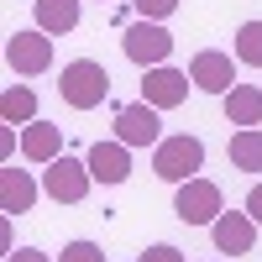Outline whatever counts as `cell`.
Wrapping results in <instances>:
<instances>
[{
  "mask_svg": "<svg viewBox=\"0 0 262 262\" xmlns=\"http://www.w3.org/2000/svg\"><path fill=\"white\" fill-rule=\"evenodd\" d=\"M0 121L6 126H32L37 121V95L27 84H6V95H0Z\"/></svg>",
  "mask_w": 262,
  "mask_h": 262,
  "instance_id": "2e32d148",
  "label": "cell"
},
{
  "mask_svg": "<svg viewBox=\"0 0 262 262\" xmlns=\"http://www.w3.org/2000/svg\"><path fill=\"white\" fill-rule=\"evenodd\" d=\"M37 194H42V184H37L21 163H6V168H0V215H27V210L37 205Z\"/></svg>",
  "mask_w": 262,
  "mask_h": 262,
  "instance_id": "8fae6325",
  "label": "cell"
},
{
  "mask_svg": "<svg viewBox=\"0 0 262 262\" xmlns=\"http://www.w3.org/2000/svg\"><path fill=\"white\" fill-rule=\"evenodd\" d=\"M221 189H215L210 179H189L179 184V194H173V215H179L184 226H215L221 221Z\"/></svg>",
  "mask_w": 262,
  "mask_h": 262,
  "instance_id": "5b68a950",
  "label": "cell"
},
{
  "mask_svg": "<svg viewBox=\"0 0 262 262\" xmlns=\"http://www.w3.org/2000/svg\"><path fill=\"white\" fill-rule=\"evenodd\" d=\"M131 11H137L142 21H168L173 11H179V0H131Z\"/></svg>",
  "mask_w": 262,
  "mask_h": 262,
  "instance_id": "d6986e66",
  "label": "cell"
},
{
  "mask_svg": "<svg viewBox=\"0 0 262 262\" xmlns=\"http://www.w3.org/2000/svg\"><path fill=\"white\" fill-rule=\"evenodd\" d=\"M236 63L262 69V21H242L236 27Z\"/></svg>",
  "mask_w": 262,
  "mask_h": 262,
  "instance_id": "ac0fdd59",
  "label": "cell"
},
{
  "mask_svg": "<svg viewBox=\"0 0 262 262\" xmlns=\"http://www.w3.org/2000/svg\"><path fill=\"white\" fill-rule=\"evenodd\" d=\"M121 53L137 63V69H158V63L173 58V32L163 21H131L121 32Z\"/></svg>",
  "mask_w": 262,
  "mask_h": 262,
  "instance_id": "277c9868",
  "label": "cell"
},
{
  "mask_svg": "<svg viewBox=\"0 0 262 262\" xmlns=\"http://www.w3.org/2000/svg\"><path fill=\"white\" fill-rule=\"evenodd\" d=\"M21 158H27V163H42V168H48L53 158H63V126H53V121L21 126Z\"/></svg>",
  "mask_w": 262,
  "mask_h": 262,
  "instance_id": "4fadbf2b",
  "label": "cell"
},
{
  "mask_svg": "<svg viewBox=\"0 0 262 262\" xmlns=\"http://www.w3.org/2000/svg\"><path fill=\"white\" fill-rule=\"evenodd\" d=\"M189 79H194V90H205V95H231L236 90V63H231V53H215V48H205V53H194L189 58Z\"/></svg>",
  "mask_w": 262,
  "mask_h": 262,
  "instance_id": "ba28073f",
  "label": "cell"
},
{
  "mask_svg": "<svg viewBox=\"0 0 262 262\" xmlns=\"http://www.w3.org/2000/svg\"><path fill=\"white\" fill-rule=\"evenodd\" d=\"M210 236H215V252L247 257V252L257 247V221H252L247 210H221V221L210 226Z\"/></svg>",
  "mask_w": 262,
  "mask_h": 262,
  "instance_id": "30bf717a",
  "label": "cell"
},
{
  "mask_svg": "<svg viewBox=\"0 0 262 262\" xmlns=\"http://www.w3.org/2000/svg\"><path fill=\"white\" fill-rule=\"evenodd\" d=\"M247 215L262 226V184H252V194H247Z\"/></svg>",
  "mask_w": 262,
  "mask_h": 262,
  "instance_id": "cb8c5ba5",
  "label": "cell"
},
{
  "mask_svg": "<svg viewBox=\"0 0 262 262\" xmlns=\"http://www.w3.org/2000/svg\"><path fill=\"white\" fill-rule=\"evenodd\" d=\"M116 142H126V147H158L163 142L158 105H147V100L121 105V111H116Z\"/></svg>",
  "mask_w": 262,
  "mask_h": 262,
  "instance_id": "52a82bcc",
  "label": "cell"
},
{
  "mask_svg": "<svg viewBox=\"0 0 262 262\" xmlns=\"http://www.w3.org/2000/svg\"><path fill=\"white\" fill-rule=\"evenodd\" d=\"M6 63H11V74H48L53 69V37L48 32H11Z\"/></svg>",
  "mask_w": 262,
  "mask_h": 262,
  "instance_id": "8992f818",
  "label": "cell"
},
{
  "mask_svg": "<svg viewBox=\"0 0 262 262\" xmlns=\"http://www.w3.org/2000/svg\"><path fill=\"white\" fill-rule=\"evenodd\" d=\"M200 168H205V142L200 137H189V131H179V137H163L158 147H152V173L168 184H189V179H200Z\"/></svg>",
  "mask_w": 262,
  "mask_h": 262,
  "instance_id": "7a4b0ae2",
  "label": "cell"
},
{
  "mask_svg": "<svg viewBox=\"0 0 262 262\" xmlns=\"http://www.w3.org/2000/svg\"><path fill=\"white\" fill-rule=\"evenodd\" d=\"M137 262H184V252H179V247H168V242H163V247H147V252H142Z\"/></svg>",
  "mask_w": 262,
  "mask_h": 262,
  "instance_id": "44dd1931",
  "label": "cell"
},
{
  "mask_svg": "<svg viewBox=\"0 0 262 262\" xmlns=\"http://www.w3.org/2000/svg\"><path fill=\"white\" fill-rule=\"evenodd\" d=\"M226 152H231V163L242 173H262V126H242Z\"/></svg>",
  "mask_w": 262,
  "mask_h": 262,
  "instance_id": "e0dca14e",
  "label": "cell"
},
{
  "mask_svg": "<svg viewBox=\"0 0 262 262\" xmlns=\"http://www.w3.org/2000/svg\"><path fill=\"white\" fill-rule=\"evenodd\" d=\"M58 262H105V252H100L95 242H69Z\"/></svg>",
  "mask_w": 262,
  "mask_h": 262,
  "instance_id": "ffe728a7",
  "label": "cell"
},
{
  "mask_svg": "<svg viewBox=\"0 0 262 262\" xmlns=\"http://www.w3.org/2000/svg\"><path fill=\"white\" fill-rule=\"evenodd\" d=\"M21 147V137H16V126H0V158L11 163V152Z\"/></svg>",
  "mask_w": 262,
  "mask_h": 262,
  "instance_id": "603a6c76",
  "label": "cell"
},
{
  "mask_svg": "<svg viewBox=\"0 0 262 262\" xmlns=\"http://www.w3.org/2000/svg\"><path fill=\"white\" fill-rule=\"evenodd\" d=\"M189 74H179V69H168V63H158V69H147V79H142V100L147 105H158V111H179V105L189 100Z\"/></svg>",
  "mask_w": 262,
  "mask_h": 262,
  "instance_id": "9c48e42d",
  "label": "cell"
},
{
  "mask_svg": "<svg viewBox=\"0 0 262 262\" xmlns=\"http://www.w3.org/2000/svg\"><path fill=\"white\" fill-rule=\"evenodd\" d=\"M58 95H63V105H74V111H95V105H105V95H111V74H105V63H95V58L63 63Z\"/></svg>",
  "mask_w": 262,
  "mask_h": 262,
  "instance_id": "6da1fadb",
  "label": "cell"
},
{
  "mask_svg": "<svg viewBox=\"0 0 262 262\" xmlns=\"http://www.w3.org/2000/svg\"><path fill=\"white\" fill-rule=\"evenodd\" d=\"M84 163H90L95 184H126L131 179V147L126 142H95L84 152Z\"/></svg>",
  "mask_w": 262,
  "mask_h": 262,
  "instance_id": "7c38bea8",
  "label": "cell"
},
{
  "mask_svg": "<svg viewBox=\"0 0 262 262\" xmlns=\"http://www.w3.org/2000/svg\"><path fill=\"white\" fill-rule=\"evenodd\" d=\"M90 184H95L90 163H84V158H69V152L42 168V194H48L53 205H79L84 194H90Z\"/></svg>",
  "mask_w": 262,
  "mask_h": 262,
  "instance_id": "3957f363",
  "label": "cell"
},
{
  "mask_svg": "<svg viewBox=\"0 0 262 262\" xmlns=\"http://www.w3.org/2000/svg\"><path fill=\"white\" fill-rule=\"evenodd\" d=\"M79 6H84V0H32L37 32H48V37H69V32L79 27Z\"/></svg>",
  "mask_w": 262,
  "mask_h": 262,
  "instance_id": "5bb4252c",
  "label": "cell"
},
{
  "mask_svg": "<svg viewBox=\"0 0 262 262\" xmlns=\"http://www.w3.org/2000/svg\"><path fill=\"white\" fill-rule=\"evenodd\" d=\"M6 262H53V257L37 252V247H16V252H6Z\"/></svg>",
  "mask_w": 262,
  "mask_h": 262,
  "instance_id": "7402d4cb",
  "label": "cell"
},
{
  "mask_svg": "<svg viewBox=\"0 0 262 262\" xmlns=\"http://www.w3.org/2000/svg\"><path fill=\"white\" fill-rule=\"evenodd\" d=\"M226 121L231 126H262V84H236L226 95Z\"/></svg>",
  "mask_w": 262,
  "mask_h": 262,
  "instance_id": "9a60e30c",
  "label": "cell"
},
{
  "mask_svg": "<svg viewBox=\"0 0 262 262\" xmlns=\"http://www.w3.org/2000/svg\"><path fill=\"white\" fill-rule=\"evenodd\" d=\"M100 6H105V0H100Z\"/></svg>",
  "mask_w": 262,
  "mask_h": 262,
  "instance_id": "d4e9b609",
  "label": "cell"
}]
</instances>
